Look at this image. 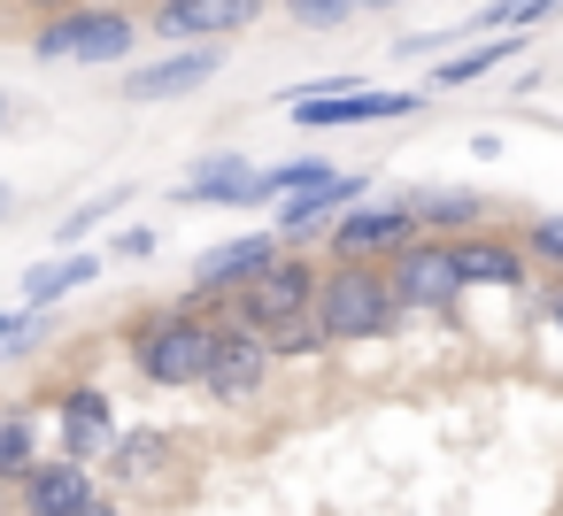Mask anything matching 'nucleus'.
I'll list each match as a JSON object with an SVG mask.
<instances>
[{"instance_id": "nucleus-1", "label": "nucleus", "mask_w": 563, "mask_h": 516, "mask_svg": "<svg viewBox=\"0 0 563 516\" xmlns=\"http://www.w3.org/2000/svg\"><path fill=\"white\" fill-rule=\"evenodd\" d=\"M209 332H217L209 309L163 301V309H140V316L124 324V355H132V370H140L147 385L186 393V385H201V370H209Z\"/></svg>"}, {"instance_id": "nucleus-2", "label": "nucleus", "mask_w": 563, "mask_h": 516, "mask_svg": "<svg viewBox=\"0 0 563 516\" xmlns=\"http://www.w3.org/2000/svg\"><path fill=\"white\" fill-rule=\"evenodd\" d=\"M140 16L124 0H70V9H47L40 32H32V55L40 63H86V70H124L132 47H140Z\"/></svg>"}, {"instance_id": "nucleus-3", "label": "nucleus", "mask_w": 563, "mask_h": 516, "mask_svg": "<svg viewBox=\"0 0 563 516\" xmlns=\"http://www.w3.org/2000/svg\"><path fill=\"white\" fill-rule=\"evenodd\" d=\"M317 332L332 339V347H363V339H386L394 324H401V301H394V278H386V262H332L324 255V270H317Z\"/></svg>"}, {"instance_id": "nucleus-4", "label": "nucleus", "mask_w": 563, "mask_h": 516, "mask_svg": "<svg viewBox=\"0 0 563 516\" xmlns=\"http://www.w3.org/2000/svg\"><path fill=\"white\" fill-rule=\"evenodd\" d=\"M301 132H363V124H401L424 109V93H378L363 78H309L278 101Z\"/></svg>"}, {"instance_id": "nucleus-5", "label": "nucleus", "mask_w": 563, "mask_h": 516, "mask_svg": "<svg viewBox=\"0 0 563 516\" xmlns=\"http://www.w3.org/2000/svg\"><path fill=\"white\" fill-rule=\"evenodd\" d=\"M409 239H417L409 193H363V201H347V209L324 224V255H332V262H386V255L409 247Z\"/></svg>"}, {"instance_id": "nucleus-6", "label": "nucleus", "mask_w": 563, "mask_h": 516, "mask_svg": "<svg viewBox=\"0 0 563 516\" xmlns=\"http://www.w3.org/2000/svg\"><path fill=\"white\" fill-rule=\"evenodd\" d=\"M263 385H271V339H263L255 324H240L232 309H217L201 393H209L217 408H247V401H263Z\"/></svg>"}, {"instance_id": "nucleus-7", "label": "nucleus", "mask_w": 563, "mask_h": 516, "mask_svg": "<svg viewBox=\"0 0 563 516\" xmlns=\"http://www.w3.org/2000/svg\"><path fill=\"white\" fill-rule=\"evenodd\" d=\"M386 278H394L401 316H448V309L463 301L455 239H440V232H417L409 247H394V255H386Z\"/></svg>"}, {"instance_id": "nucleus-8", "label": "nucleus", "mask_w": 563, "mask_h": 516, "mask_svg": "<svg viewBox=\"0 0 563 516\" xmlns=\"http://www.w3.org/2000/svg\"><path fill=\"white\" fill-rule=\"evenodd\" d=\"M317 255H301V247H286V255H271L224 309L240 316V324H255V332H271V324H286V316H309L317 309Z\"/></svg>"}, {"instance_id": "nucleus-9", "label": "nucleus", "mask_w": 563, "mask_h": 516, "mask_svg": "<svg viewBox=\"0 0 563 516\" xmlns=\"http://www.w3.org/2000/svg\"><path fill=\"white\" fill-rule=\"evenodd\" d=\"M263 9H271V0H147L140 24L155 40H170V47H224V40L255 32Z\"/></svg>"}, {"instance_id": "nucleus-10", "label": "nucleus", "mask_w": 563, "mask_h": 516, "mask_svg": "<svg viewBox=\"0 0 563 516\" xmlns=\"http://www.w3.org/2000/svg\"><path fill=\"white\" fill-rule=\"evenodd\" d=\"M271 255H286V239H278V232H240V239L201 247V255H194V293H186V301L217 316V309H224V301H232L263 262H271Z\"/></svg>"}, {"instance_id": "nucleus-11", "label": "nucleus", "mask_w": 563, "mask_h": 516, "mask_svg": "<svg viewBox=\"0 0 563 516\" xmlns=\"http://www.w3.org/2000/svg\"><path fill=\"white\" fill-rule=\"evenodd\" d=\"M47 401H55V439H63L70 462H101L109 439L124 431V424H117V401H109L101 385H86V378L63 385V393H47Z\"/></svg>"}, {"instance_id": "nucleus-12", "label": "nucleus", "mask_w": 563, "mask_h": 516, "mask_svg": "<svg viewBox=\"0 0 563 516\" xmlns=\"http://www.w3.org/2000/svg\"><path fill=\"white\" fill-rule=\"evenodd\" d=\"M363 193H371V178H355V170H324L317 186H301V193L278 201V224H271V232H278L286 247H309V239H324V224H332L347 201H363Z\"/></svg>"}, {"instance_id": "nucleus-13", "label": "nucleus", "mask_w": 563, "mask_h": 516, "mask_svg": "<svg viewBox=\"0 0 563 516\" xmlns=\"http://www.w3.org/2000/svg\"><path fill=\"white\" fill-rule=\"evenodd\" d=\"M455 270H463V293H525L532 285V255L509 239V232H455Z\"/></svg>"}, {"instance_id": "nucleus-14", "label": "nucleus", "mask_w": 563, "mask_h": 516, "mask_svg": "<svg viewBox=\"0 0 563 516\" xmlns=\"http://www.w3.org/2000/svg\"><path fill=\"white\" fill-rule=\"evenodd\" d=\"M217 70H224V47H170V55L124 70L117 93H124V101H178V93H201Z\"/></svg>"}, {"instance_id": "nucleus-15", "label": "nucleus", "mask_w": 563, "mask_h": 516, "mask_svg": "<svg viewBox=\"0 0 563 516\" xmlns=\"http://www.w3.org/2000/svg\"><path fill=\"white\" fill-rule=\"evenodd\" d=\"M16 516H70L78 501H93L101 485H93V462H70V455H40L16 485Z\"/></svg>"}, {"instance_id": "nucleus-16", "label": "nucleus", "mask_w": 563, "mask_h": 516, "mask_svg": "<svg viewBox=\"0 0 563 516\" xmlns=\"http://www.w3.org/2000/svg\"><path fill=\"white\" fill-rule=\"evenodd\" d=\"M178 209H255V162L247 155H201L178 186H170Z\"/></svg>"}, {"instance_id": "nucleus-17", "label": "nucleus", "mask_w": 563, "mask_h": 516, "mask_svg": "<svg viewBox=\"0 0 563 516\" xmlns=\"http://www.w3.org/2000/svg\"><path fill=\"white\" fill-rule=\"evenodd\" d=\"M525 40H532V32H486V40H463V47H448V55L432 63V86H424V93H463V86L494 78L501 63H517V55H525Z\"/></svg>"}, {"instance_id": "nucleus-18", "label": "nucleus", "mask_w": 563, "mask_h": 516, "mask_svg": "<svg viewBox=\"0 0 563 516\" xmlns=\"http://www.w3.org/2000/svg\"><path fill=\"white\" fill-rule=\"evenodd\" d=\"M93 278H101V255H93V247L40 255V262L24 270V309H55V301H70L78 285H93Z\"/></svg>"}, {"instance_id": "nucleus-19", "label": "nucleus", "mask_w": 563, "mask_h": 516, "mask_svg": "<svg viewBox=\"0 0 563 516\" xmlns=\"http://www.w3.org/2000/svg\"><path fill=\"white\" fill-rule=\"evenodd\" d=\"M170 462H178V439H170V431H155V424H140V431H117V439H109V470H117V485H163V478H170Z\"/></svg>"}, {"instance_id": "nucleus-20", "label": "nucleus", "mask_w": 563, "mask_h": 516, "mask_svg": "<svg viewBox=\"0 0 563 516\" xmlns=\"http://www.w3.org/2000/svg\"><path fill=\"white\" fill-rule=\"evenodd\" d=\"M409 209H417V232L455 239V232H478L494 201H486V193H471V186H417V193H409Z\"/></svg>"}, {"instance_id": "nucleus-21", "label": "nucleus", "mask_w": 563, "mask_h": 516, "mask_svg": "<svg viewBox=\"0 0 563 516\" xmlns=\"http://www.w3.org/2000/svg\"><path fill=\"white\" fill-rule=\"evenodd\" d=\"M555 9H563V0H486V9H471L455 24V47L463 40H486V32H540Z\"/></svg>"}, {"instance_id": "nucleus-22", "label": "nucleus", "mask_w": 563, "mask_h": 516, "mask_svg": "<svg viewBox=\"0 0 563 516\" xmlns=\"http://www.w3.org/2000/svg\"><path fill=\"white\" fill-rule=\"evenodd\" d=\"M40 462V408L32 401H16V408H0V478H24Z\"/></svg>"}, {"instance_id": "nucleus-23", "label": "nucleus", "mask_w": 563, "mask_h": 516, "mask_svg": "<svg viewBox=\"0 0 563 516\" xmlns=\"http://www.w3.org/2000/svg\"><path fill=\"white\" fill-rule=\"evenodd\" d=\"M55 332V309H0V362H16V355H32L40 339Z\"/></svg>"}, {"instance_id": "nucleus-24", "label": "nucleus", "mask_w": 563, "mask_h": 516, "mask_svg": "<svg viewBox=\"0 0 563 516\" xmlns=\"http://www.w3.org/2000/svg\"><path fill=\"white\" fill-rule=\"evenodd\" d=\"M332 162L324 155H294V162H278V170H255V209L263 201H286V193H301V186H317Z\"/></svg>"}, {"instance_id": "nucleus-25", "label": "nucleus", "mask_w": 563, "mask_h": 516, "mask_svg": "<svg viewBox=\"0 0 563 516\" xmlns=\"http://www.w3.org/2000/svg\"><path fill=\"white\" fill-rule=\"evenodd\" d=\"M124 201H132V186H109V193H93L86 209H70V216L55 224V255H63V247H86V232H93V224H109Z\"/></svg>"}, {"instance_id": "nucleus-26", "label": "nucleus", "mask_w": 563, "mask_h": 516, "mask_svg": "<svg viewBox=\"0 0 563 516\" xmlns=\"http://www.w3.org/2000/svg\"><path fill=\"white\" fill-rule=\"evenodd\" d=\"M263 339H271V362H309V355H332V339L317 332V316H286V324H271Z\"/></svg>"}, {"instance_id": "nucleus-27", "label": "nucleus", "mask_w": 563, "mask_h": 516, "mask_svg": "<svg viewBox=\"0 0 563 516\" xmlns=\"http://www.w3.org/2000/svg\"><path fill=\"white\" fill-rule=\"evenodd\" d=\"M517 247L532 255V270H563V209H540V216H525Z\"/></svg>"}, {"instance_id": "nucleus-28", "label": "nucleus", "mask_w": 563, "mask_h": 516, "mask_svg": "<svg viewBox=\"0 0 563 516\" xmlns=\"http://www.w3.org/2000/svg\"><path fill=\"white\" fill-rule=\"evenodd\" d=\"M278 9H286L301 32H340L347 16H363V0H278Z\"/></svg>"}, {"instance_id": "nucleus-29", "label": "nucleus", "mask_w": 563, "mask_h": 516, "mask_svg": "<svg viewBox=\"0 0 563 516\" xmlns=\"http://www.w3.org/2000/svg\"><path fill=\"white\" fill-rule=\"evenodd\" d=\"M455 47V24H440V32H409V40H394V55H448Z\"/></svg>"}, {"instance_id": "nucleus-30", "label": "nucleus", "mask_w": 563, "mask_h": 516, "mask_svg": "<svg viewBox=\"0 0 563 516\" xmlns=\"http://www.w3.org/2000/svg\"><path fill=\"white\" fill-rule=\"evenodd\" d=\"M117 255H124V262H147V255H155V232H147V224L117 232Z\"/></svg>"}, {"instance_id": "nucleus-31", "label": "nucleus", "mask_w": 563, "mask_h": 516, "mask_svg": "<svg viewBox=\"0 0 563 516\" xmlns=\"http://www.w3.org/2000/svg\"><path fill=\"white\" fill-rule=\"evenodd\" d=\"M540 309H548V324L563 332V270H548V301H540Z\"/></svg>"}, {"instance_id": "nucleus-32", "label": "nucleus", "mask_w": 563, "mask_h": 516, "mask_svg": "<svg viewBox=\"0 0 563 516\" xmlns=\"http://www.w3.org/2000/svg\"><path fill=\"white\" fill-rule=\"evenodd\" d=\"M70 516H124V508H117V493H93V501H78Z\"/></svg>"}, {"instance_id": "nucleus-33", "label": "nucleus", "mask_w": 563, "mask_h": 516, "mask_svg": "<svg viewBox=\"0 0 563 516\" xmlns=\"http://www.w3.org/2000/svg\"><path fill=\"white\" fill-rule=\"evenodd\" d=\"M9 209H16V193H9V186H0V224H9Z\"/></svg>"}, {"instance_id": "nucleus-34", "label": "nucleus", "mask_w": 563, "mask_h": 516, "mask_svg": "<svg viewBox=\"0 0 563 516\" xmlns=\"http://www.w3.org/2000/svg\"><path fill=\"white\" fill-rule=\"evenodd\" d=\"M32 9H40V16H47V9H70V0H32Z\"/></svg>"}, {"instance_id": "nucleus-35", "label": "nucleus", "mask_w": 563, "mask_h": 516, "mask_svg": "<svg viewBox=\"0 0 563 516\" xmlns=\"http://www.w3.org/2000/svg\"><path fill=\"white\" fill-rule=\"evenodd\" d=\"M0 132H9V93H0Z\"/></svg>"}, {"instance_id": "nucleus-36", "label": "nucleus", "mask_w": 563, "mask_h": 516, "mask_svg": "<svg viewBox=\"0 0 563 516\" xmlns=\"http://www.w3.org/2000/svg\"><path fill=\"white\" fill-rule=\"evenodd\" d=\"M363 9H401V0H363Z\"/></svg>"}, {"instance_id": "nucleus-37", "label": "nucleus", "mask_w": 563, "mask_h": 516, "mask_svg": "<svg viewBox=\"0 0 563 516\" xmlns=\"http://www.w3.org/2000/svg\"><path fill=\"white\" fill-rule=\"evenodd\" d=\"M0 501H9V478H0Z\"/></svg>"}]
</instances>
